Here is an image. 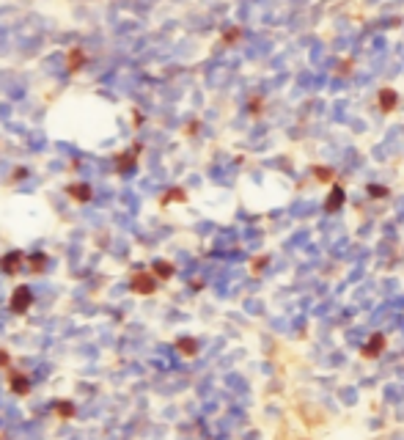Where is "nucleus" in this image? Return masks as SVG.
<instances>
[{
  "instance_id": "nucleus-5",
  "label": "nucleus",
  "mask_w": 404,
  "mask_h": 440,
  "mask_svg": "<svg viewBox=\"0 0 404 440\" xmlns=\"http://www.w3.org/2000/svg\"><path fill=\"white\" fill-rule=\"evenodd\" d=\"M341 204H344V187H333V193H330V196H327V204H325V209H327V212H336V209L338 207H341Z\"/></svg>"
},
{
  "instance_id": "nucleus-1",
  "label": "nucleus",
  "mask_w": 404,
  "mask_h": 440,
  "mask_svg": "<svg viewBox=\"0 0 404 440\" xmlns=\"http://www.w3.org/2000/svg\"><path fill=\"white\" fill-rule=\"evenodd\" d=\"M130 286H132L135 295H151V292L157 289V281L151 278L149 273H135L132 281H130Z\"/></svg>"
},
{
  "instance_id": "nucleus-13",
  "label": "nucleus",
  "mask_w": 404,
  "mask_h": 440,
  "mask_svg": "<svg viewBox=\"0 0 404 440\" xmlns=\"http://www.w3.org/2000/svg\"><path fill=\"white\" fill-rule=\"evenodd\" d=\"M31 267H33V270H36V273H39V270L44 267V256H33V259H31Z\"/></svg>"
},
{
  "instance_id": "nucleus-15",
  "label": "nucleus",
  "mask_w": 404,
  "mask_h": 440,
  "mask_svg": "<svg viewBox=\"0 0 404 440\" xmlns=\"http://www.w3.org/2000/svg\"><path fill=\"white\" fill-rule=\"evenodd\" d=\"M6 363H9V352L0 349V366H6Z\"/></svg>"
},
{
  "instance_id": "nucleus-3",
  "label": "nucleus",
  "mask_w": 404,
  "mask_h": 440,
  "mask_svg": "<svg viewBox=\"0 0 404 440\" xmlns=\"http://www.w3.org/2000/svg\"><path fill=\"white\" fill-rule=\"evenodd\" d=\"M385 349V336H379V333H374L371 338H368V344L363 347V355L366 358H377L379 352Z\"/></svg>"
},
{
  "instance_id": "nucleus-8",
  "label": "nucleus",
  "mask_w": 404,
  "mask_h": 440,
  "mask_svg": "<svg viewBox=\"0 0 404 440\" xmlns=\"http://www.w3.org/2000/svg\"><path fill=\"white\" fill-rule=\"evenodd\" d=\"M176 347H179L181 355H195V352H198V344L192 341V338H179Z\"/></svg>"
},
{
  "instance_id": "nucleus-9",
  "label": "nucleus",
  "mask_w": 404,
  "mask_h": 440,
  "mask_svg": "<svg viewBox=\"0 0 404 440\" xmlns=\"http://www.w3.org/2000/svg\"><path fill=\"white\" fill-rule=\"evenodd\" d=\"M55 413L61 415V418H72V415H74V404L72 402H58L55 404Z\"/></svg>"
},
{
  "instance_id": "nucleus-2",
  "label": "nucleus",
  "mask_w": 404,
  "mask_h": 440,
  "mask_svg": "<svg viewBox=\"0 0 404 440\" xmlns=\"http://www.w3.org/2000/svg\"><path fill=\"white\" fill-rule=\"evenodd\" d=\"M33 303V295L28 286H20V289L14 292V297H11V311H17V314H25L28 308H31Z\"/></svg>"
},
{
  "instance_id": "nucleus-12",
  "label": "nucleus",
  "mask_w": 404,
  "mask_h": 440,
  "mask_svg": "<svg viewBox=\"0 0 404 440\" xmlns=\"http://www.w3.org/2000/svg\"><path fill=\"white\" fill-rule=\"evenodd\" d=\"M72 193H74L77 198H88V196H91V190H88V187H72Z\"/></svg>"
},
{
  "instance_id": "nucleus-11",
  "label": "nucleus",
  "mask_w": 404,
  "mask_h": 440,
  "mask_svg": "<svg viewBox=\"0 0 404 440\" xmlns=\"http://www.w3.org/2000/svg\"><path fill=\"white\" fill-rule=\"evenodd\" d=\"M154 273L160 275V278H171V275H173V267H171L168 261H157V264H154Z\"/></svg>"
},
{
  "instance_id": "nucleus-6",
  "label": "nucleus",
  "mask_w": 404,
  "mask_h": 440,
  "mask_svg": "<svg viewBox=\"0 0 404 440\" xmlns=\"http://www.w3.org/2000/svg\"><path fill=\"white\" fill-rule=\"evenodd\" d=\"M11 391L20 394V396H25L28 391H31V383H28L25 374H11Z\"/></svg>"
},
{
  "instance_id": "nucleus-7",
  "label": "nucleus",
  "mask_w": 404,
  "mask_h": 440,
  "mask_svg": "<svg viewBox=\"0 0 404 440\" xmlns=\"http://www.w3.org/2000/svg\"><path fill=\"white\" fill-rule=\"evenodd\" d=\"M20 264H22V253H9V256H6V259H3V273H17V270H20Z\"/></svg>"
},
{
  "instance_id": "nucleus-4",
  "label": "nucleus",
  "mask_w": 404,
  "mask_h": 440,
  "mask_svg": "<svg viewBox=\"0 0 404 440\" xmlns=\"http://www.w3.org/2000/svg\"><path fill=\"white\" fill-rule=\"evenodd\" d=\"M396 102H399V97H396L393 88H382V91H379V108H382L385 113H390V110L396 108Z\"/></svg>"
},
{
  "instance_id": "nucleus-14",
  "label": "nucleus",
  "mask_w": 404,
  "mask_h": 440,
  "mask_svg": "<svg viewBox=\"0 0 404 440\" xmlns=\"http://www.w3.org/2000/svg\"><path fill=\"white\" fill-rule=\"evenodd\" d=\"M385 193H388L385 187H377V185H371V187H368V196H385Z\"/></svg>"
},
{
  "instance_id": "nucleus-10",
  "label": "nucleus",
  "mask_w": 404,
  "mask_h": 440,
  "mask_svg": "<svg viewBox=\"0 0 404 440\" xmlns=\"http://www.w3.org/2000/svg\"><path fill=\"white\" fill-rule=\"evenodd\" d=\"M314 176H316V179H322V182H333V179H336V173H333L330 168H325V165H316L314 168Z\"/></svg>"
}]
</instances>
